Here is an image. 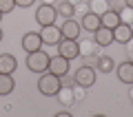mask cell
Here are the masks:
<instances>
[{
  "label": "cell",
  "mask_w": 133,
  "mask_h": 117,
  "mask_svg": "<svg viewBox=\"0 0 133 117\" xmlns=\"http://www.w3.org/2000/svg\"><path fill=\"white\" fill-rule=\"evenodd\" d=\"M22 49L27 53H31V51H38V49H42L44 44H42V38H40V33H36V31H31V33H24L22 35Z\"/></svg>",
  "instance_id": "ba28073f"
},
{
  "label": "cell",
  "mask_w": 133,
  "mask_h": 117,
  "mask_svg": "<svg viewBox=\"0 0 133 117\" xmlns=\"http://www.w3.org/2000/svg\"><path fill=\"white\" fill-rule=\"evenodd\" d=\"M36 0H16V7H22V9H27V7H31Z\"/></svg>",
  "instance_id": "d4e9b609"
},
{
  "label": "cell",
  "mask_w": 133,
  "mask_h": 117,
  "mask_svg": "<svg viewBox=\"0 0 133 117\" xmlns=\"http://www.w3.org/2000/svg\"><path fill=\"white\" fill-rule=\"evenodd\" d=\"M107 9H109V0H89V11H93V13L102 16Z\"/></svg>",
  "instance_id": "44dd1931"
},
{
  "label": "cell",
  "mask_w": 133,
  "mask_h": 117,
  "mask_svg": "<svg viewBox=\"0 0 133 117\" xmlns=\"http://www.w3.org/2000/svg\"><path fill=\"white\" fill-rule=\"evenodd\" d=\"M38 33H40V38H42V44L56 47V44L62 40V31H60V27H56V24H47V27H42Z\"/></svg>",
  "instance_id": "8992f818"
},
{
  "label": "cell",
  "mask_w": 133,
  "mask_h": 117,
  "mask_svg": "<svg viewBox=\"0 0 133 117\" xmlns=\"http://www.w3.org/2000/svg\"><path fill=\"white\" fill-rule=\"evenodd\" d=\"M120 20H122L124 24H131V22H133V9H129V7H124V9L120 11Z\"/></svg>",
  "instance_id": "603a6c76"
},
{
  "label": "cell",
  "mask_w": 133,
  "mask_h": 117,
  "mask_svg": "<svg viewBox=\"0 0 133 117\" xmlns=\"http://www.w3.org/2000/svg\"><path fill=\"white\" fill-rule=\"evenodd\" d=\"M100 22H102V27L107 29H115L122 20H120V11H113V9H107L104 13L100 16Z\"/></svg>",
  "instance_id": "2e32d148"
},
{
  "label": "cell",
  "mask_w": 133,
  "mask_h": 117,
  "mask_svg": "<svg viewBox=\"0 0 133 117\" xmlns=\"http://www.w3.org/2000/svg\"><path fill=\"white\" fill-rule=\"evenodd\" d=\"M62 82L58 75H53L51 71H44L40 73V80H38V93L44 95V97H56V93L60 91Z\"/></svg>",
  "instance_id": "6da1fadb"
},
{
  "label": "cell",
  "mask_w": 133,
  "mask_h": 117,
  "mask_svg": "<svg viewBox=\"0 0 133 117\" xmlns=\"http://www.w3.org/2000/svg\"><path fill=\"white\" fill-rule=\"evenodd\" d=\"M60 31H62V38H69V40H78V38H80V33H82V27H80V22H78V20L66 18L64 22H62Z\"/></svg>",
  "instance_id": "52a82bcc"
},
{
  "label": "cell",
  "mask_w": 133,
  "mask_h": 117,
  "mask_svg": "<svg viewBox=\"0 0 133 117\" xmlns=\"http://www.w3.org/2000/svg\"><path fill=\"white\" fill-rule=\"evenodd\" d=\"M129 60H131V62H133V49H131V53H129Z\"/></svg>",
  "instance_id": "f1b7e54d"
},
{
  "label": "cell",
  "mask_w": 133,
  "mask_h": 117,
  "mask_svg": "<svg viewBox=\"0 0 133 117\" xmlns=\"http://www.w3.org/2000/svg\"><path fill=\"white\" fill-rule=\"evenodd\" d=\"M56 9H58V16H62L64 20L66 18H73V13H76V5H73L71 0H62Z\"/></svg>",
  "instance_id": "ffe728a7"
},
{
  "label": "cell",
  "mask_w": 133,
  "mask_h": 117,
  "mask_svg": "<svg viewBox=\"0 0 133 117\" xmlns=\"http://www.w3.org/2000/svg\"><path fill=\"white\" fill-rule=\"evenodd\" d=\"M16 69H18V60H16L11 53H0V73L14 75Z\"/></svg>",
  "instance_id": "9a60e30c"
},
{
  "label": "cell",
  "mask_w": 133,
  "mask_h": 117,
  "mask_svg": "<svg viewBox=\"0 0 133 117\" xmlns=\"http://www.w3.org/2000/svg\"><path fill=\"white\" fill-rule=\"evenodd\" d=\"M124 5H127L129 9H133V0H124Z\"/></svg>",
  "instance_id": "484cf974"
},
{
  "label": "cell",
  "mask_w": 133,
  "mask_h": 117,
  "mask_svg": "<svg viewBox=\"0 0 133 117\" xmlns=\"http://www.w3.org/2000/svg\"><path fill=\"white\" fill-rule=\"evenodd\" d=\"M124 0H109V9H113V11H122L124 9Z\"/></svg>",
  "instance_id": "cb8c5ba5"
},
{
  "label": "cell",
  "mask_w": 133,
  "mask_h": 117,
  "mask_svg": "<svg viewBox=\"0 0 133 117\" xmlns=\"http://www.w3.org/2000/svg\"><path fill=\"white\" fill-rule=\"evenodd\" d=\"M73 86H76V84H73ZM73 86H64V84H62L60 91L56 93L58 102H60L62 106H73V104H76V93H73Z\"/></svg>",
  "instance_id": "5bb4252c"
},
{
  "label": "cell",
  "mask_w": 133,
  "mask_h": 117,
  "mask_svg": "<svg viewBox=\"0 0 133 117\" xmlns=\"http://www.w3.org/2000/svg\"><path fill=\"white\" fill-rule=\"evenodd\" d=\"M115 73H118V80L122 82V84H129V86L133 84V62L131 60L118 64L115 66Z\"/></svg>",
  "instance_id": "8fae6325"
},
{
  "label": "cell",
  "mask_w": 133,
  "mask_h": 117,
  "mask_svg": "<svg viewBox=\"0 0 133 117\" xmlns=\"http://www.w3.org/2000/svg\"><path fill=\"white\" fill-rule=\"evenodd\" d=\"M2 16H5V13H2V11H0V22H2Z\"/></svg>",
  "instance_id": "f546056e"
},
{
  "label": "cell",
  "mask_w": 133,
  "mask_h": 117,
  "mask_svg": "<svg viewBox=\"0 0 133 117\" xmlns=\"http://www.w3.org/2000/svg\"><path fill=\"white\" fill-rule=\"evenodd\" d=\"M49 62H51V55L44 53L42 49H38V51L27 53L24 64H27V69L31 71V73H44V71H49Z\"/></svg>",
  "instance_id": "7a4b0ae2"
},
{
  "label": "cell",
  "mask_w": 133,
  "mask_h": 117,
  "mask_svg": "<svg viewBox=\"0 0 133 117\" xmlns=\"http://www.w3.org/2000/svg\"><path fill=\"white\" fill-rule=\"evenodd\" d=\"M16 89V80L14 75L9 73H0V97H7V95H11Z\"/></svg>",
  "instance_id": "e0dca14e"
},
{
  "label": "cell",
  "mask_w": 133,
  "mask_h": 117,
  "mask_svg": "<svg viewBox=\"0 0 133 117\" xmlns=\"http://www.w3.org/2000/svg\"><path fill=\"white\" fill-rule=\"evenodd\" d=\"M131 31H133V22H131Z\"/></svg>",
  "instance_id": "1f68e13d"
},
{
  "label": "cell",
  "mask_w": 133,
  "mask_h": 117,
  "mask_svg": "<svg viewBox=\"0 0 133 117\" xmlns=\"http://www.w3.org/2000/svg\"><path fill=\"white\" fill-rule=\"evenodd\" d=\"M78 47H80V57H87V55H93V53H98V44H95V40H78Z\"/></svg>",
  "instance_id": "d6986e66"
},
{
  "label": "cell",
  "mask_w": 133,
  "mask_h": 117,
  "mask_svg": "<svg viewBox=\"0 0 133 117\" xmlns=\"http://www.w3.org/2000/svg\"><path fill=\"white\" fill-rule=\"evenodd\" d=\"M58 47V55L66 57V60L71 62L76 57H80V47H78V40H69V38H62L60 42L56 44Z\"/></svg>",
  "instance_id": "5b68a950"
},
{
  "label": "cell",
  "mask_w": 133,
  "mask_h": 117,
  "mask_svg": "<svg viewBox=\"0 0 133 117\" xmlns=\"http://www.w3.org/2000/svg\"><path fill=\"white\" fill-rule=\"evenodd\" d=\"M95 73L98 71L93 69V66H89V64H84V66H80V69L73 73V82H76L78 86H84V89H91V86L95 84Z\"/></svg>",
  "instance_id": "277c9868"
},
{
  "label": "cell",
  "mask_w": 133,
  "mask_h": 117,
  "mask_svg": "<svg viewBox=\"0 0 133 117\" xmlns=\"http://www.w3.org/2000/svg\"><path fill=\"white\" fill-rule=\"evenodd\" d=\"M93 40H95V44H98L100 49H102V47H109V44H113V29L98 27V29L93 31Z\"/></svg>",
  "instance_id": "7c38bea8"
},
{
  "label": "cell",
  "mask_w": 133,
  "mask_h": 117,
  "mask_svg": "<svg viewBox=\"0 0 133 117\" xmlns=\"http://www.w3.org/2000/svg\"><path fill=\"white\" fill-rule=\"evenodd\" d=\"M93 69L100 71V73H104V75H109L111 71H115V62H113V57H109V55H98V62H95Z\"/></svg>",
  "instance_id": "ac0fdd59"
},
{
  "label": "cell",
  "mask_w": 133,
  "mask_h": 117,
  "mask_svg": "<svg viewBox=\"0 0 133 117\" xmlns=\"http://www.w3.org/2000/svg\"><path fill=\"white\" fill-rule=\"evenodd\" d=\"M58 20V9L49 2H42V5L36 9V22L40 27H47V24H56Z\"/></svg>",
  "instance_id": "3957f363"
},
{
  "label": "cell",
  "mask_w": 133,
  "mask_h": 117,
  "mask_svg": "<svg viewBox=\"0 0 133 117\" xmlns=\"http://www.w3.org/2000/svg\"><path fill=\"white\" fill-rule=\"evenodd\" d=\"M131 40H133L131 24H124V22H120L118 27L113 29V42H118V44H129Z\"/></svg>",
  "instance_id": "30bf717a"
},
{
  "label": "cell",
  "mask_w": 133,
  "mask_h": 117,
  "mask_svg": "<svg viewBox=\"0 0 133 117\" xmlns=\"http://www.w3.org/2000/svg\"><path fill=\"white\" fill-rule=\"evenodd\" d=\"M2 38H5V31H2V29H0V42H2Z\"/></svg>",
  "instance_id": "83f0119b"
},
{
  "label": "cell",
  "mask_w": 133,
  "mask_h": 117,
  "mask_svg": "<svg viewBox=\"0 0 133 117\" xmlns=\"http://www.w3.org/2000/svg\"><path fill=\"white\" fill-rule=\"evenodd\" d=\"M44 2H49V5H53V2H51V0H44Z\"/></svg>",
  "instance_id": "4dcf8cb0"
},
{
  "label": "cell",
  "mask_w": 133,
  "mask_h": 117,
  "mask_svg": "<svg viewBox=\"0 0 133 117\" xmlns=\"http://www.w3.org/2000/svg\"><path fill=\"white\" fill-rule=\"evenodd\" d=\"M129 97H131V102H133V84H131V93H129Z\"/></svg>",
  "instance_id": "4316f807"
},
{
  "label": "cell",
  "mask_w": 133,
  "mask_h": 117,
  "mask_svg": "<svg viewBox=\"0 0 133 117\" xmlns=\"http://www.w3.org/2000/svg\"><path fill=\"white\" fill-rule=\"evenodd\" d=\"M80 27L84 29V31L93 33L98 27H102V22H100V16L93 13V11H87V13H82V20H80Z\"/></svg>",
  "instance_id": "4fadbf2b"
},
{
  "label": "cell",
  "mask_w": 133,
  "mask_h": 117,
  "mask_svg": "<svg viewBox=\"0 0 133 117\" xmlns=\"http://www.w3.org/2000/svg\"><path fill=\"white\" fill-rule=\"evenodd\" d=\"M16 9V0H0V11L2 13H11Z\"/></svg>",
  "instance_id": "7402d4cb"
},
{
  "label": "cell",
  "mask_w": 133,
  "mask_h": 117,
  "mask_svg": "<svg viewBox=\"0 0 133 117\" xmlns=\"http://www.w3.org/2000/svg\"><path fill=\"white\" fill-rule=\"evenodd\" d=\"M69 64H71V62L66 60V57H62V55H53L51 62H49V71H51L53 75H58V77H62V75L69 73Z\"/></svg>",
  "instance_id": "9c48e42d"
}]
</instances>
